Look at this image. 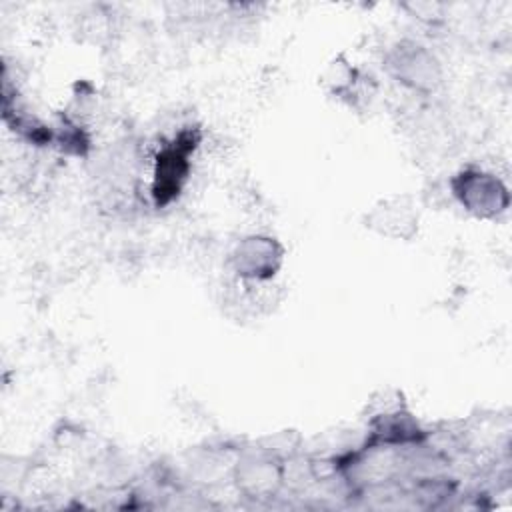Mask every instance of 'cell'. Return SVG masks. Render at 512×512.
<instances>
[{
    "mask_svg": "<svg viewBox=\"0 0 512 512\" xmlns=\"http://www.w3.org/2000/svg\"><path fill=\"white\" fill-rule=\"evenodd\" d=\"M458 202L478 218H494L508 208V188L494 174L480 168H466L452 180Z\"/></svg>",
    "mask_w": 512,
    "mask_h": 512,
    "instance_id": "obj_1",
    "label": "cell"
},
{
    "mask_svg": "<svg viewBox=\"0 0 512 512\" xmlns=\"http://www.w3.org/2000/svg\"><path fill=\"white\" fill-rule=\"evenodd\" d=\"M388 72L412 90L430 92L440 84L442 70L434 54L416 42H402L386 58Z\"/></svg>",
    "mask_w": 512,
    "mask_h": 512,
    "instance_id": "obj_2",
    "label": "cell"
},
{
    "mask_svg": "<svg viewBox=\"0 0 512 512\" xmlns=\"http://www.w3.org/2000/svg\"><path fill=\"white\" fill-rule=\"evenodd\" d=\"M284 260V246L264 234H252L242 238L230 254V264L234 272L252 282L270 280Z\"/></svg>",
    "mask_w": 512,
    "mask_h": 512,
    "instance_id": "obj_3",
    "label": "cell"
},
{
    "mask_svg": "<svg viewBox=\"0 0 512 512\" xmlns=\"http://www.w3.org/2000/svg\"><path fill=\"white\" fill-rule=\"evenodd\" d=\"M236 484L246 496L276 494L282 484V468L272 452L248 454L236 466Z\"/></svg>",
    "mask_w": 512,
    "mask_h": 512,
    "instance_id": "obj_4",
    "label": "cell"
},
{
    "mask_svg": "<svg viewBox=\"0 0 512 512\" xmlns=\"http://www.w3.org/2000/svg\"><path fill=\"white\" fill-rule=\"evenodd\" d=\"M186 132H182L168 148H164L156 158V180H154V196L156 202L164 204L174 194H178L182 182L188 174V152L190 146H184Z\"/></svg>",
    "mask_w": 512,
    "mask_h": 512,
    "instance_id": "obj_5",
    "label": "cell"
},
{
    "mask_svg": "<svg viewBox=\"0 0 512 512\" xmlns=\"http://www.w3.org/2000/svg\"><path fill=\"white\" fill-rule=\"evenodd\" d=\"M412 206H404L398 200L384 202L370 216V226L388 236L408 238L414 232V224L418 222L410 210Z\"/></svg>",
    "mask_w": 512,
    "mask_h": 512,
    "instance_id": "obj_6",
    "label": "cell"
}]
</instances>
